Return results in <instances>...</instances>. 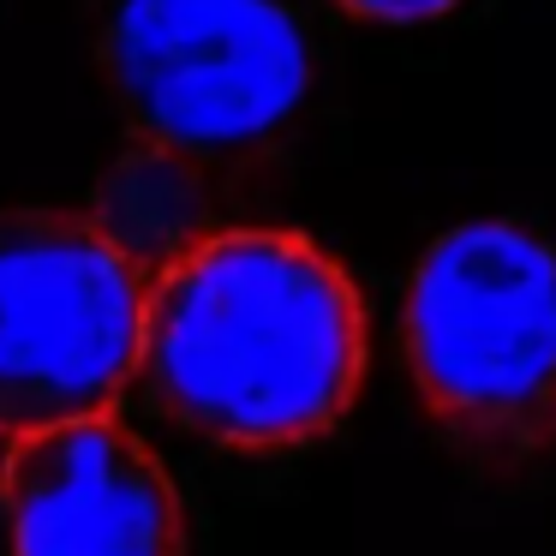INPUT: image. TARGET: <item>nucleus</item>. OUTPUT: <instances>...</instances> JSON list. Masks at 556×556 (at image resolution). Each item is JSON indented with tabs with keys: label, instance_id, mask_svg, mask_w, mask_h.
Listing matches in <instances>:
<instances>
[{
	"label": "nucleus",
	"instance_id": "nucleus-1",
	"mask_svg": "<svg viewBox=\"0 0 556 556\" xmlns=\"http://www.w3.org/2000/svg\"><path fill=\"white\" fill-rule=\"evenodd\" d=\"M365 348L353 276L293 228H216L150 276V401L233 455L329 437L365 383Z\"/></svg>",
	"mask_w": 556,
	"mask_h": 556
},
{
	"label": "nucleus",
	"instance_id": "nucleus-2",
	"mask_svg": "<svg viewBox=\"0 0 556 556\" xmlns=\"http://www.w3.org/2000/svg\"><path fill=\"white\" fill-rule=\"evenodd\" d=\"M425 425L479 484L556 472V240L467 222L425 245L401 300Z\"/></svg>",
	"mask_w": 556,
	"mask_h": 556
},
{
	"label": "nucleus",
	"instance_id": "nucleus-3",
	"mask_svg": "<svg viewBox=\"0 0 556 556\" xmlns=\"http://www.w3.org/2000/svg\"><path fill=\"white\" fill-rule=\"evenodd\" d=\"M97 66L138 150L233 186L276 162L317 90L288 0H90Z\"/></svg>",
	"mask_w": 556,
	"mask_h": 556
},
{
	"label": "nucleus",
	"instance_id": "nucleus-4",
	"mask_svg": "<svg viewBox=\"0 0 556 556\" xmlns=\"http://www.w3.org/2000/svg\"><path fill=\"white\" fill-rule=\"evenodd\" d=\"M150 264L85 210H0V437L114 413L144 377Z\"/></svg>",
	"mask_w": 556,
	"mask_h": 556
},
{
	"label": "nucleus",
	"instance_id": "nucleus-5",
	"mask_svg": "<svg viewBox=\"0 0 556 556\" xmlns=\"http://www.w3.org/2000/svg\"><path fill=\"white\" fill-rule=\"evenodd\" d=\"M0 515L13 556H186L180 491L114 413L7 437Z\"/></svg>",
	"mask_w": 556,
	"mask_h": 556
},
{
	"label": "nucleus",
	"instance_id": "nucleus-6",
	"mask_svg": "<svg viewBox=\"0 0 556 556\" xmlns=\"http://www.w3.org/2000/svg\"><path fill=\"white\" fill-rule=\"evenodd\" d=\"M341 13L371 18V25H431V18L460 13L467 0H336Z\"/></svg>",
	"mask_w": 556,
	"mask_h": 556
}]
</instances>
